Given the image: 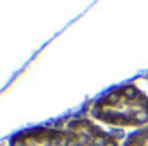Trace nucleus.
<instances>
[{
	"label": "nucleus",
	"instance_id": "2",
	"mask_svg": "<svg viewBox=\"0 0 148 146\" xmlns=\"http://www.w3.org/2000/svg\"><path fill=\"white\" fill-rule=\"evenodd\" d=\"M88 112L105 126L138 131L148 126V95L136 84H121L91 102Z\"/></svg>",
	"mask_w": 148,
	"mask_h": 146
},
{
	"label": "nucleus",
	"instance_id": "1",
	"mask_svg": "<svg viewBox=\"0 0 148 146\" xmlns=\"http://www.w3.org/2000/svg\"><path fill=\"white\" fill-rule=\"evenodd\" d=\"M122 136L98 126L93 119L71 115L47 126L14 134L10 146H122Z\"/></svg>",
	"mask_w": 148,
	"mask_h": 146
},
{
	"label": "nucleus",
	"instance_id": "3",
	"mask_svg": "<svg viewBox=\"0 0 148 146\" xmlns=\"http://www.w3.org/2000/svg\"><path fill=\"white\" fill-rule=\"evenodd\" d=\"M122 146H148V126L143 129H138L134 132H131Z\"/></svg>",
	"mask_w": 148,
	"mask_h": 146
}]
</instances>
